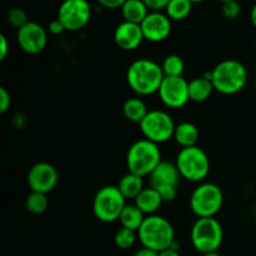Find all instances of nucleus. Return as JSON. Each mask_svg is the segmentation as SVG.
Masks as SVG:
<instances>
[{
    "mask_svg": "<svg viewBox=\"0 0 256 256\" xmlns=\"http://www.w3.org/2000/svg\"><path fill=\"white\" fill-rule=\"evenodd\" d=\"M138 238V232L134 230L126 229V228H120L119 230L115 234V245H116L119 249L126 250L130 249L132 245L135 244Z\"/></svg>",
    "mask_w": 256,
    "mask_h": 256,
    "instance_id": "nucleus-27",
    "label": "nucleus"
},
{
    "mask_svg": "<svg viewBox=\"0 0 256 256\" xmlns=\"http://www.w3.org/2000/svg\"><path fill=\"white\" fill-rule=\"evenodd\" d=\"M149 8L150 12H160L162 9H165L166 5L169 4L170 0H142Z\"/></svg>",
    "mask_w": 256,
    "mask_h": 256,
    "instance_id": "nucleus-31",
    "label": "nucleus"
},
{
    "mask_svg": "<svg viewBox=\"0 0 256 256\" xmlns=\"http://www.w3.org/2000/svg\"><path fill=\"white\" fill-rule=\"evenodd\" d=\"M149 112L146 104L140 98H129L122 105V114L126 118V120L132 122H140L144 120L146 114Z\"/></svg>",
    "mask_w": 256,
    "mask_h": 256,
    "instance_id": "nucleus-22",
    "label": "nucleus"
},
{
    "mask_svg": "<svg viewBox=\"0 0 256 256\" xmlns=\"http://www.w3.org/2000/svg\"><path fill=\"white\" fill-rule=\"evenodd\" d=\"M219 2H232V0H219Z\"/></svg>",
    "mask_w": 256,
    "mask_h": 256,
    "instance_id": "nucleus-40",
    "label": "nucleus"
},
{
    "mask_svg": "<svg viewBox=\"0 0 256 256\" xmlns=\"http://www.w3.org/2000/svg\"><path fill=\"white\" fill-rule=\"evenodd\" d=\"M175 164L182 179L192 182H202L210 172L209 158L199 146L180 150L176 155Z\"/></svg>",
    "mask_w": 256,
    "mask_h": 256,
    "instance_id": "nucleus-6",
    "label": "nucleus"
},
{
    "mask_svg": "<svg viewBox=\"0 0 256 256\" xmlns=\"http://www.w3.org/2000/svg\"><path fill=\"white\" fill-rule=\"evenodd\" d=\"M142 248L162 252L175 244V230L172 222L160 215H149L138 230Z\"/></svg>",
    "mask_w": 256,
    "mask_h": 256,
    "instance_id": "nucleus-2",
    "label": "nucleus"
},
{
    "mask_svg": "<svg viewBox=\"0 0 256 256\" xmlns=\"http://www.w3.org/2000/svg\"><path fill=\"white\" fill-rule=\"evenodd\" d=\"M8 22H10L12 26L16 28L19 30L24 25H26L29 22V20H28V15L25 12V10H22V8H12L8 12Z\"/></svg>",
    "mask_w": 256,
    "mask_h": 256,
    "instance_id": "nucleus-28",
    "label": "nucleus"
},
{
    "mask_svg": "<svg viewBox=\"0 0 256 256\" xmlns=\"http://www.w3.org/2000/svg\"><path fill=\"white\" fill-rule=\"evenodd\" d=\"M199 136V129L196 128V125L189 122H184L176 125L172 139L176 142L178 145L182 146V149H185V148L196 146Z\"/></svg>",
    "mask_w": 256,
    "mask_h": 256,
    "instance_id": "nucleus-18",
    "label": "nucleus"
},
{
    "mask_svg": "<svg viewBox=\"0 0 256 256\" xmlns=\"http://www.w3.org/2000/svg\"><path fill=\"white\" fill-rule=\"evenodd\" d=\"M116 186L119 188L120 192H122L125 199L135 200L138 195L144 190V182H142V178L139 176V175L128 172L126 175H124L120 179L119 184Z\"/></svg>",
    "mask_w": 256,
    "mask_h": 256,
    "instance_id": "nucleus-21",
    "label": "nucleus"
},
{
    "mask_svg": "<svg viewBox=\"0 0 256 256\" xmlns=\"http://www.w3.org/2000/svg\"><path fill=\"white\" fill-rule=\"evenodd\" d=\"M48 32L52 35H60L64 32H66V29H65V26L62 25V22L56 18V19L52 20V22H49V25H48Z\"/></svg>",
    "mask_w": 256,
    "mask_h": 256,
    "instance_id": "nucleus-32",
    "label": "nucleus"
},
{
    "mask_svg": "<svg viewBox=\"0 0 256 256\" xmlns=\"http://www.w3.org/2000/svg\"><path fill=\"white\" fill-rule=\"evenodd\" d=\"M192 246L202 254L215 252L224 240V230L215 218H198L190 232Z\"/></svg>",
    "mask_w": 256,
    "mask_h": 256,
    "instance_id": "nucleus-5",
    "label": "nucleus"
},
{
    "mask_svg": "<svg viewBox=\"0 0 256 256\" xmlns=\"http://www.w3.org/2000/svg\"><path fill=\"white\" fill-rule=\"evenodd\" d=\"M144 39L152 42H162L172 34V20L162 12H150L140 24Z\"/></svg>",
    "mask_w": 256,
    "mask_h": 256,
    "instance_id": "nucleus-15",
    "label": "nucleus"
},
{
    "mask_svg": "<svg viewBox=\"0 0 256 256\" xmlns=\"http://www.w3.org/2000/svg\"><path fill=\"white\" fill-rule=\"evenodd\" d=\"M215 92L214 85L205 76L194 78L189 82V98L190 102H204L210 98V95Z\"/></svg>",
    "mask_w": 256,
    "mask_h": 256,
    "instance_id": "nucleus-20",
    "label": "nucleus"
},
{
    "mask_svg": "<svg viewBox=\"0 0 256 256\" xmlns=\"http://www.w3.org/2000/svg\"><path fill=\"white\" fill-rule=\"evenodd\" d=\"M250 20H252V24L256 28V2L254 4V6H252V12H250Z\"/></svg>",
    "mask_w": 256,
    "mask_h": 256,
    "instance_id": "nucleus-37",
    "label": "nucleus"
},
{
    "mask_svg": "<svg viewBox=\"0 0 256 256\" xmlns=\"http://www.w3.org/2000/svg\"><path fill=\"white\" fill-rule=\"evenodd\" d=\"M126 206V199L122 196L119 188L106 185L95 194L92 212L95 218L102 222H114L119 220L122 210Z\"/></svg>",
    "mask_w": 256,
    "mask_h": 256,
    "instance_id": "nucleus-7",
    "label": "nucleus"
},
{
    "mask_svg": "<svg viewBox=\"0 0 256 256\" xmlns=\"http://www.w3.org/2000/svg\"><path fill=\"white\" fill-rule=\"evenodd\" d=\"M96 2L106 9H118L122 8L126 0H96Z\"/></svg>",
    "mask_w": 256,
    "mask_h": 256,
    "instance_id": "nucleus-33",
    "label": "nucleus"
},
{
    "mask_svg": "<svg viewBox=\"0 0 256 256\" xmlns=\"http://www.w3.org/2000/svg\"><path fill=\"white\" fill-rule=\"evenodd\" d=\"M224 204V194L214 182H202L190 196V209L198 218H215Z\"/></svg>",
    "mask_w": 256,
    "mask_h": 256,
    "instance_id": "nucleus-8",
    "label": "nucleus"
},
{
    "mask_svg": "<svg viewBox=\"0 0 256 256\" xmlns=\"http://www.w3.org/2000/svg\"><path fill=\"white\" fill-rule=\"evenodd\" d=\"M9 52V42L5 35H0V60H5Z\"/></svg>",
    "mask_w": 256,
    "mask_h": 256,
    "instance_id": "nucleus-34",
    "label": "nucleus"
},
{
    "mask_svg": "<svg viewBox=\"0 0 256 256\" xmlns=\"http://www.w3.org/2000/svg\"><path fill=\"white\" fill-rule=\"evenodd\" d=\"M59 174L54 165L46 162H40L32 165L28 172V185L32 192H52L58 185Z\"/></svg>",
    "mask_w": 256,
    "mask_h": 256,
    "instance_id": "nucleus-14",
    "label": "nucleus"
},
{
    "mask_svg": "<svg viewBox=\"0 0 256 256\" xmlns=\"http://www.w3.org/2000/svg\"><path fill=\"white\" fill-rule=\"evenodd\" d=\"M145 214L135 204H126L119 218L122 228L134 230L138 232L145 220Z\"/></svg>",
    "mask_w": 256,
    "mask_h": 256,
    "instance_id": "nucleus-23",
    "label": "nucleus"
},
{
    "mask_svg": "<svg viewBox=\"0 0 256 256\" xmlns=\"http://www.w3.org/2000/svg\"><path fill=\"white\" fill-rule=\"evenodd\" d=\"M212 82L215 92L220 94H238L246 85L248 70L245 65L238 60L225 59L212 70Z\"/></svg>",
    "mask_w": 256,
    "mask_h": 256,
    "instance_id": "nucleus-3",
    "label": "nucleus"
},
{
    "mask_svg": "<svg viewBox=\"0 0 256 256\" xmlns=\"http://www.w3.org/2000/svg\"><path fill=\"white\" fill-rule=\"evenodd\" d=\"M158 94L165 106L180 109L190 102L189 82L184 76H165Z\"/></svg>",
    "mask_w": 256,
    "mask_h": 256,
    "instance_id": "nucleus-12",
    "label": "nucleus"
},
{
    "mask_svg": "<svg viewBox=\"0 0 256 256\" xmlns=\"http://www.w3.org/2000/svg\"><path fill=\"white\" fill-rule=\"evenodd\" d=\"M222 15H224L226 19L229 20H235L242 12V8H240V4L236 2V0H232V2H222Z\"/></svg>",
    "mask_w": 256,
    "mask_h": 256,
    "instance_id": "nucleus-29",
    "label": "nucleus"
},
{
    "mask_svg": "<svg viewBox=\"0 0 256 256\" xmlns=\"http://www.w3.org/2000/svg\"><path fill=\"white\" fill-rule=\"evenodd\" d=\"M16 42L20 49L30 55H38L45 50L48 45V32L35 22H29L18 30Z\"/></svg>",
    "mask_w": 256,
    "mask_h": 256,
    "instance_id": "nucleus-13",
    "label": "nucleus"
},
{
    "mask_svg": "<svg viewBox=\"0 0 256 256\" xmlns=\"http://www.w3.org/2000/svg\"><path fill=\"white\" fill-rule=\"evenodd\" d=\"M162 69L165 76H182L185 70V62L180 55L170 54L162 62Z\"/></svg>",
    "mask_w": 256,
    "mask_h": 256,
    "instance_id": "nucleus-25",
    "label": "nucleus"
},
{
    "mask_svg": "<svg viewBox=\"0 0 256 256\" xmlns=\"http://www.w3.org/2000/svg\"><path fill=\"white\" fill-rule=\"evenodd\" d=\"M132 256H159V252H154V250L146 249V248H142L138 250Z\"/></svg>",
    "mask_w": 256,
    "mask_h": 256,
    "instance_id": "nucleus-35",
    "label": "nucleus"
},
{
    "mask_svg": "<svg viewBox=\"0 0 256 256\" xmlns=\"http://www.w3.org/2000/svg\"><path fill=\"white\" fill-rule=\"evenodd\" d=\"M142 26L134 22H122L114 32V42L118 46L125 52H132L138 49L144 42Z\"/></svg>",
    "mask_w": 256,
    "mask_h": 256,
    "instance_id": "nucleus-16",
    "label": "nucleus"
},
{
    "mask_svg": "<svg viewBox=\"0 0 256 256\" xmlns=\"http://www.w3.org/2000/svg\"><path fill=\"white\" fill-rule=\"evenodd\" d=\"M48 204H49V200H48L46 194L38 192H30L25 200V206L28 212L34 215H40L46 212Z\"/></svg>",
    "mask_w": 256,
    "mask_h": 256,
    "instance_id": "nucleus-26",
    "label": "nucleus"
},
{
    "mask_svg": "<svg viewBox=\"0 0 256 256\" xmlns=\"http://www.w3.org/2000/svg\"><path fill=\"white\" fill-rule=\"evenodd\" d=\"M164 78L162 65L150 59L135 60L126 72L128 85L140 96H149L159 92Z\"/></svg>",
    "mask_w": 256,
    "mask_h": 256,
    "instance_id": "nucleus-1",
    "label": "nucleus"
},
{
    "mask_svg": "<svg viewBox=\"0 0 256 256\" xmlns=\"http://www.w3.org/2000/svg\"><path fill=\"white\" fill-rule=\"evenodd\" d=\"M122 14L124 22L142 24L145 18L149 14V8L142 0H126L122 8Z\"/></svg>",
    "mask_w": 256,
    "mask_h": 256,
    "instance_id": "nucleus-19",
    "label": "nucleus"
},
{
    "mask_svg": "<svg viewBox=\"0 0 256 256\" xmlns=\"http://www.w3.org/2000/svg\"><path fill=\"white\" fill-rule=\"evenodd\" d=\"M202 256H220V254L218 252H209V254H202Z\"/></svg>",
    "mask_w": 256,
    "mask_h": 256,
    "instance_id": "nucleus-38",
    "label": "nucleus"
},
{
    "mask_svg": "<svg viewBox=\"0 0 256 256\" xmlns=\"http://www.w3.org/2000/svg\"><path fill=\"white\" fill-rule=\"evenodd\" d=\"M192 2L190 0H170L165 8V14L170 18V20L180 22L186 19L192 14Z\"/></svg>",
    "mask_w": 256,
    "mask_h": 256,
    "instance_id": "nucleus-24",
    "label": "nucleus"
},
{
    "mask_svg": "<svg viewBox=\"0 0 256 256\" xmlns=\"http://www.w3.org/2000/svg\"><path fill=\"white\" fill-rule=\"evenodd\" d=\"M162 202H162L159 192L152 186L144 188V190L134 200V204L148 216L155 215V212L160 209Z\"/></svg>",
    "mask_w": 256,
    "mask_h": 256,
    "instance_id": "nucleus-17",
    "label": "nucleus"
},
{
    "mask_svg": "<svg viewBox=\"0 0 256 256\" xmlns=\"http://www.w3.org/2000/svg\"><path fill=\"white\" fill-rule=\"evenodd\" d=\"M159 256H182L180 255L179 250L174 249V248H170V249L164 250V252H159Z\"/></svg>",
    "mask_w": 256,
    "mask_h": 256,
    "instance_id": "nucleus-36",
    "label": "nucleus"
},
{
    "mask_svg": "<svg viewBox=\"0 0 256 256\" xmlns=\"http://www.w3.org/2000/svg\"><path fill=\"white\" fill-rule=\"evenodd\" d=\"M139 125L144 139L150 140L158 145L164 144L174 138L176 128L172 118L162 110H150Z\"/></svg>",
    "mask_w": 256,
    "mask_h": 256,
    "instance_id": "nucleus-9",
    "label": "nucleus"
},
{
    "mask_svg": "<svg viewBox=\"0 0 256 256\" xmlns=\"http://www.w3.org/2000/svg\"><path fill=\"white\" fill-rule=\"evenodd\" d=\"M12 105V98L5 88H0V112H6Z\"/></svg>",
    "mask_w": 256,
    "mask_h": 256,
    "instance_id": "nucleus-30",
    "label": "nucleus"
},
{
    "mask_svg": "<svg viewBox=\"0 0 256 256\" xmlns=\"http://www.w3.org/2000/svg\"><path fill=\"white\" fill-rule=\"evenodd\" d=\"M58 19L68 32H79L92 19V6L88 0H64L58 10Z\"/></svg>",
    "mask_w": 256,
    "mask_h": 256,
    "instance_id": "nucleus-11",
    "label": "nucleus"
},
{
    "mask_svg": "<svg viewBox=\"0 0 256 256\" xmlns=\"http://www.w3.org/2000/svg\"><path fill=\"white\" fill-rule=\"evenodd\" d=\"M162 162L159 145L148 139L135 142L126 152L128 170L142 178L149 176Z\"/></svg>",
    "mask_w": 256,
    "mask_h": 256,
    "instance_id": "nucleus-4",
    "label": "nucleus"
},
{
    "mask_svg": "<svg viewBox=\"0 0 256 256\" xmlns=\"http://www.w3.org/2000/svg\"><path fill=\"white\" fill-rule=\"evenodd\" d=\"M190 2H192V4H196V2H205V0H190Z\"/></svg>",
    "mask_w": 256,
    "mask_h": 256,
    "instance_id": "nucleus-39",
    "label": "nucleus"
},
{
    "mask_svg": "<svg viewBox=\"0 0 256 256\" xmlns=\"http://www.w3.org/2000/svg\"><path fill=\"white\" fill-rule=\"evenodd\" d=\"M149 176L150 186L159 192L162 202H170L175 200L178 195V185L182 178L175 162H162Z\"/></svg>",
    "mask_w": 256,
    "mask_h": 256,
    "instance_id": "nucleus-10",
    "label": "nucleus"
},
{
    "mask_svg": "<svg viewBox=\"0 0 256 256\" xmlns=\"http://www.w3.org/2000/svg\"><path fill=\"white\" fill-rule=\"evenodd\" d=\"M255 88H256V78H255Z\"/></svg>",
    "mask_w": 256,
    "mask_h": 256,
    "instance_id": "nucleus-41",
    "label": "nucleus"
}]
</instances>
